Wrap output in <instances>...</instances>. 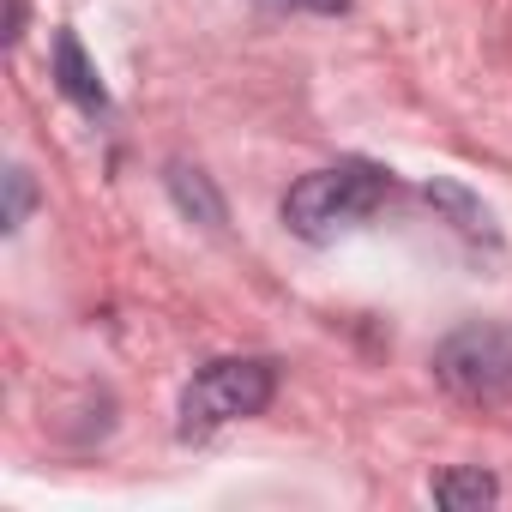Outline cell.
<instances>
[{"label": "cell", "instance_id": "cell-3", "mask_svg": "<svg viewBox=\"0 0 512 512\" xmlns=\"http://www.w3.org/2000/svg\"><path fill=\"white\" fill-rule=\"evenodd\" d=\"M434 380L476 410L512 404V326L506 320H464L434 344Z\"/></svg>", "mask_w": 512, "mask_h": 512}, {"label": "cell", "instance_id": "cell-6", "mask_svg": "<svg viewBox=\"0 0 512 512\" xmlns=\"http://www.w3.org/2000/svg\"><path fill=\"white\" fill-rule=\"evenodd\" d=\"M434 500L452 506V512H464V506H494V500H500V482H494L488 470H440V476H434Z\"/></svg>", "mask_w": 512, "mask_h": 512}, {"label": "cell", "instance_id": "cell-9", "mask_svg": "<svg viewBox=\"0 0 512 512\" xmlns=\"http://www.w3.org/2000/svg\"><path fill=\"white\" fill-rule=\"evenodd\" d=\"M278 13H350V0H266Z\"/></svg>", "mask_w": 512, "mask_h": 512}, {"label": "cell", "instance_id": "cell-2", "mask_svg": "<svg viewBox=\"0 0 512 512\" xmlns=\"http://www.w3.org/2000/svg\"><path fill=\"white\" fill-rule=\"evenodd\" d=\"M272 398H278V362H266V356H217L187 380L175 434L181 440H211L229 422L260 416Z\"/></svg>", "mask_w": 512, "mask_h": 512}, {"label": "cell", "instance_id": "cell-5", "mask_svg": "<svg viewBox=\"0 0 512 512\" xmlns=\"http://www.w3.org/2000/svg\"><path fill=\"white\" fill-rule=\"evenodd\" d=\"M169 193H175V205H181L193 223H205V229H217V223H223V193L211 187V175H205V169L169 163Z\"/></svg>", "mask_w": 512, "mask_h": 512}, {"label": "cell", "instance_id": "cell-1", "mask_svg": "<svg viewBox=\"0 0 512 512\" xmlns=\"http://www.w3.org/2000/svg\"><path fill=\"white\" fill-rule=\"evenodd\" d=\"M392 193V169L368 163V157H338L314 175H302L290 193H284V223L302 235V241H332L344 229H356L362 217H374Z\"/></svg>", "mask_w": 512, "mask_h": 512}, {"label": "cell", "instance_id": "cell-8", "mask_svg": "<svg viewBox=\"0 0 512 512\" xmlns=\"http://www.w3.org/2000/svg\"><path fill=\"white\" fill-rule=\"evenodd\" d=\"M31 169H7V229H19L31 217Z\"/></svg>", "mask_w": 512, "mask_h": 512}, {"label": "cell", "instance_id": "cell-10", "mask_svg": "<svg viewBox=\"0 0 512 512\" xmlns=\"http://www.w3.org/2000/svg\"><path fill=\"white\" fill-rule=\"evenodd\" d=\"M25 37V0H13V19H7V43Z\"/></svg>", "mask_w": 512, "mask_h": 512}, {"label": "cell", "instance_id": "cell-4", "mask_svg": "<svg viewBox=\"0 0 512 512\" xmlns=\"http://www.w3.org/2000/svg\"><path fill=\"white\" fill-rule=\"evenodd\" d=\"M55 91H61L79 115H91V121L109 115V91H103V79H97V67H91L79 31H55Z\"/></svg>", "mask_w": 512, "mask_h": 512}, {"label": "cell", "instance_id": "cell-7", "mask_svg": "<svg viewBox=\"0 0 512 512\" xmlns=\"http://www.w3.org/2000/svg\"><path fill=\"white\" fill-rule=\"evenodd\" d=\"M422 193H428V205H446V211L458 217V229H464V235H482V241H494V217H488V205H482V199H470L458 181H428Z\"/></svg>", "mask_w": 512, "mask_h": 512}]
</instances>
